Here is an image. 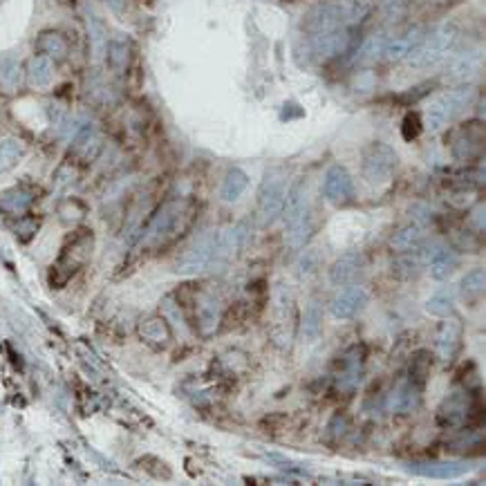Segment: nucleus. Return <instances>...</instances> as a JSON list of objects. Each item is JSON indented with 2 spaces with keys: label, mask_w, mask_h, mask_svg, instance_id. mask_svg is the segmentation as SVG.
I'll return each instance as SVG.
<instances>
[{
  "label": "nucleus",
  "mask_w": 486,
  "mask_h": 486,
  "mask_svg": "<svg viewBox=\"0 0 486 486\" xmlns=\"http://www.w3.org/2000/svg\"><path fill=\"white\" fill-rule=\"evenodd\" d=\"M285 222H287V245L292 249L305 247V242L312 231V220H310V200H307V186L302 181L287 191L285 197Z\"/></svg>",
  "instance_id": "nucleus-1"
},
{
  "label": "nucleus",
  "mask_w": 486,
  "mask_h": 486,
  "mask_svg": "<svg viewBox=\"0 0 486 486\" xmlns=\"http://www.w3.org/2000/svg\"><path fill=\"white\" fill-rule=\"evenodd\" d=\"M473 99H475L473 85H460V88L446 90V93L435 97L426 108V128L430 132L444 130L473 103Z\"/></svg>",
  "instance_id": "nucleus-2"
},
{
  "label": "nucleus",
  "mask_w": 486,
  "mask_h": 486,
  "mask_svg": "<svg viewBox=\"0 0 486 486\" xmlns=\"http://www.w3.org/2000/svg\"><path fill=\"white\" fill-rule=\"evenodd\" d=\"M455 38H458V32H455L453 25H439L435 27L428 36H423L419 41L417 48L410 52L408 63L413 68H430L437 65L439 60H444L448 56V52L453 50Z\"/></svg>",
  "instance_id": "nucleus-3"
},
{
  "label": "nucleus",
  "mask_w": 486,
  "mask_h": 486,
  "mask_svg": "<svg viewBox=\"0 0 486 486\" xmlns=\"http://www.w3.org/2000/svg\"><path fill=\"white\" fill-rule=\"evenodd\" d=\"M184 218H186V204L184 202H166L148 224L144 247L157 249V247H164L166 242H171L177 236V231L181 229L179 224Z\"/></svg>",
  "instance_id": "nucleus-4"
},
{
  "label": "nucleus",
  "mask_w": 486,
  "mask_h": 486,
  "mask_svg": "<svg viewBox=\"0 0 486 486\" xmlns=\"http://www.w3.org/2000/svg\"><path fill=\"white\" fill-rule=\"evenodd\" d=\"M177 298H179V302H189V305H193V323H195L197 334H200V337H204V339L213 337L216 329L222 323L220 300L213 294L202 292V290L191 292L189 298L177 294ZM189 305H184V307H189Z\"/></svg>",
  "instance_id": "nucleus-5"
},
{
  "label": "nucleus",
  "mask_w": 486,
  "mask_h": 486,
  "mask_svg": "<svg viewBox=\"0 0 486 486\" xmlns=\"http://www.w3.org/2000/svg\"><path fill=\"white\" fill-rule=\"evenodd\" d=\"M397 162H399V157L394 153L392 146L374 142L363 150L361 173L370 184H384V181L390 179L394 169H397Z\"/></svg>",
  "instance_id": "nucleus-6"
},
{
  "label": "nucleus",
  "mask_w": 486,
  "mask_h": 486,
  "mask_svg": "<svg viewBox=\"0 0 486 486\" xmlns=\"http://www.w3.org/2000/svg\"><path fill=\"white\" fill-rule=\"evenodd\" d=\"M287 197V179L282 171H269L263 186H260V197H258V213H260L263 224H273L282 213Z\"/></svg>",
  "instance_id": "nucleus-7"
},
{
  "label": "nucleus",
  "mask_w": 486,
  "mask_h": 486,
  "mask_svg": "<svg viewBox=\"0 0 486 486\" xmlns=\"http://www.w3.org/2000/svg\"><path fill=\"white\" fill-rule=\"evenodd\" d=\"M90 249H93V236H88V231H83V236L79 238H74L72 245L60 253L58 263L52 267V285L56 287L65 285L72 278V273L85 265V260L90 258Z\"/></svg>",
  "instance_id": "nucleus-8"
},
{
  "label": "nucleus",
  "mask_w": 486,
  "mask_h": 486,
  "mask_svg": "<svg viewBox=\"0 0 486 486\" xmlns=\"http://www.w3.org/2000/svg\"><path fill=\"white\" fill-rule=\"evenodd\" d=\"M363 374H366V350L361 345L347 347L339 361L337 379H334L337 390L343 394H352L363 381Z\"/></svg>",
  "instance_id": "nucleus-9"
},
{
  "label": "nucleus",
  "mask_w": 486,
  "mask_h": 486,
  "mask_svg": "<svg viewBox=\"0 0 486 486\" xmlns=\"http://www.w3.org/2000/svg\"><path fill=\"white\" fill-rule=\"evenodd\" d=\"M477 413V406L473 394L468 392H453L442 401L437 410V421L442 423L444 428H458L462 423L468 421V417Z\"/></svg>",
  "instance_id": "nucleus-10"
},
{
  "label": "nucleus",
  "mask_w": 486,
  "mask_h": 486,
  "mask_svg": "<svg viewBox=\"0 0 486 486\" xmlns=\"http://www.w3.org/2000/svg\"><path fill=\"white\" fill-rule=\"evenodd\" d=\"M345 19H350V11H347L345 7H341V5H318L305 16L302 27H305L307 36H314V34L332 32V29H341L345 25Z\"/></svg>",
  "instance_id": "nucleus-11"
},
{
  "label": "nucleus",
  "mask_w": 486,
  "mask_h": 486,
  "mask_svg": "<svg viewBox=\"0 0 486 486\" xmlns=\"http://www.w3.org/2000/svg\"><path fill=\"white\" fill-rule=\"evenodd\" d=\"M213 253H216V233L204 236L177 260V273L181 276H191V273H200L213 265Z\"/></svg>",
  "instance_id": "nucleus-12"
},
{
  "label": "nucleus",
  "mask_w": 486,
  "mask_h": 486,
  "mask_svg": "<svg viewBox=\"0 0 486 486\" xmlns=\"http://www.w3.org/2000/svg\"><path fill=\"white\" fill-rule=\"evenodd\" d=\"M368 305V292L366 287H359V285H345V290L339 292L332 300V314L334 318H352L356 316L363 307Z\"/></svg>",
  "instance_id": "nucleus-13"
},
{
  "label": "nucleus",
  "mask_w": 486,
  "mask_h": 486,
  "mask_svg": "<svg viewBox=\"0 0 486 486\" xmlns=\"http://www.w3.org/2000/svg\"><path fill=\"white\" fill-rule=\"evenodd\" d=\"M484 144V130L480 124H468L460 128L453 137V155L460 162H470L482 153Z\"/></svg>",
  "instance_id": "nucleus-14"
},
{
  "label": "nucleus",
  "mask_w": 486,
  "mask_h": 486,
  "mask_svg": "<svg viewBox=\"0 0 486 486\" xmlns=\"http://www.w3.org/2000/svg\"><path fill=\"white\" fill-rule=\"evenodd\" d=\"M410 473L430 477V480H455L466 475L470 468L468 462L464 460H446V462H423V464H410Z\"/></svg>",
  "instance_id": "nucleus-15"
},
{
  "label": "nucleus",
  "mask_w": 486,
  "mask_h": 486,
  "mask_svg": "<svg viewBox=\"0 0 486 486\" xmlns=\"http://www.w3.org/2000/svg\"><path fill=\"white\" fill-rule=\"evenodd\" d=\"M347 41H350V36H347L345 27L341 29H332V32H323V34H314V36H307V50L312 56L316 58H329L334 54H341L345 50Z\"/></svg>",
  "instance_id": "nucleus-16"
},
{
  "label": "nucleus",
  "mask_w": 486,
  "mask_h": 486,
  "mask_svg": "<svg viewBox=\"0 0 486 486\" xmlns=\"http://www.w3.org/2000/svg\"><path fill=\"white\" fill-rule=\"evenodd\" d=\"M323 195L332 204H345L352 197V177L343 166H332L325 173L323 181Z\"/></svg>",
  "instance_id": "nucleus-17"
},
{
  "label": "nucleus",
  "mask_w": 486,
  "mask_h": 486,
  "mask_svg": "<svg viewBox=\"0 0 486 486\" xmlns=\"http://www.w3.org/2000/svg\"><path fill=\"white\" fill-rule=\"evenodd\" d=\"M462 343V323L460 318H450L446 316V321L442 323L437 332V354L444 363H450L460 350Z\"/></svg>",
  "instance_id": "nucleus-18"
},
{
  "label": "nucleus",
  "mask_w": 486,
  "mask_h": 486,
  "mask_svg": "<svg viewBox=\"0 0 486 486\" xmlns=\"http://www.w3.org/2000/svg\"><path fill=\"white\" fill-rule=\"evenodd\" d=\"M363 267H366V260H363L361 253H345L332 265L329 278L334 285H339V287L354 285L363 273Z\"/></svg>",
  "instance_id": "nucleus-19"
},
{
  "label": "nucleus",
  "mask_w": 486,
  "mask_h": 486,
  "mask_svg": "<svg viewBox=\"0 0 486 486\" xmlns=\"http://www.w3.org/2000/svg\"><path fill=\"white\" fill-rule=\"evenodd\" d=\"M484 63V52L482 48H473V50H466L462 54H458L450 60V72L448 77L453 81H468L480 74Z\"/></svg>",
  "instance_id": "nucleus-20"
},
{
  "label": "nucleus",
  "mask_w": 486,
  "mask_h": 486,
  "mask_svg": "<svg viewBox=\"0 0 486 486\" xmlns=\"http://www.w3.org/2000/svg\"><path fill=\"white\" fill-rule=\"evenodd\" d=\"M421 388L423 386L415 384L413 379H406V381H401L397 388H394L392 399H390V408L394 410V413H401V415L413 413V410H417L421 403Z\"/></svg>",
  "instance_id": "nucleus-21"
},
{
  "label": "nucleus",
  "mask_w": 486,
  "mask_h": 486,
  "mask_svg": "<svg viewBox=\"0 0 486 486\" xmlns=\"http://www.w3.org/2000/svg\"><path fill=\"white\" fill-rule=\"evenodd\" d=\"M139 337H142V341L146 345L162 350V347H166L171 343L173 332H171L169 323H166L162 316H148L139 323Z\"/></svg>",
  "instance_id": "nucleus-22"
},
{
  "label": "nucleus",
  "mask_w": 486,
  "mask_h": 486,
  "mask_svg": "<svg viewBox=\"0 0 486 486\" xmlns=\"http://www.w3.org/2000/svg\"><path fill=\"white\" fill-rule=\"evenodd\" d=\"M423 231H426V226L419 224V222H415V220H410L406 226H401V229L392 236L390 245H392V249H394V251H399V253L410 251V249H415V247H419V245H421V240H423Z\"/></svg>",
  "instance_id": "nucleus-23"
},
{
  "label": "nucleus",
  "mask_w": 486,
  "mask_h": 486,
  "mask_svg": "<svg viewBox=\"0 0 486 486\" xmlns=\"http://www.w3.org/2000/svg\"><path fill=\"white\" fill-rule=\"evenodd\" d=\"M421 38H423V36H421L419 29H415V32H410V34H406V36L392 38V41L386 43L384 56H386L388 60H403V58L410 56V52H413V50L417 48Z\"/></svg>",
  "instance_id": "nucleus-24"
},
{
  "label": "nucleus",
  "mask_w": 486,
  "mask_h": 486,
  "mask_svg": "<svg viewBox=\"0 0 486 486\" xmlns=\"http://www.w3.org/2000/svg\"><path fill=\"white\" fill-rule=\"evenodd\" d=\"M458 265H460L458 253L450 251V249H446V247H442V249L437 251V255L433 258V260L428 263V267H430V276H433L435 280H446V278H450L453 273H455Z\"/></svg>",
  "instance_id": "nucleus-25"
},
{
  "label": "nucleus",
  "mask_w": 486,
  "mask_h": 486,
  "mask_svg": "<svg viewBox=\"0 0 486 486\" xmlns=\"http://www.w3.org/2000/svg\"><path fill=\"white\" fill-rule=\"evenodd\" d=\"M247 186H249V175L242 169H231L222 181L220 195L224 202H236V200H240V195L245 193Z\"/></svg>",
  "instance_id": "nucleus-26"
},
{
  "label": "nucleus",
  "mask_w": 486,
  "mask_h": 486,
  "mask_svg": "<svg viewBox=\"0 0 486 486\" xmlns=\"http://www.w3.org/2000/svg\"><path fill=\"white\" fill-rule=\"evenodd\" d=\"M52 72H54V65H52V58L50 56H34L32 60H29V68H27V77H29V83H32L34 88H45L50 85L52 81Z\"/></svg>",
  "instance_id": "nucleus-27"
},
{
  "label": "nucleus",
  "mask_w": 486,
  "mask_h": 486,
  "mask_svg": "<svg viewBox=\"0 0 486 486\" xmlns=\"http://www.w3.org/2000/svg\"><path fill=\"white\" fill-rule=\"evenodd\" d=\"M29 204H32V195L25 193L23 189H11L0 197V208L11 216H23Z\"/></svg>",
  "instance_id": "nucleus-28"
},
{
  "label": "nucleus",
  "mask_w": 486,
  "mask_h": 486,
  "mask_svg": "<svg viewBox=\"0 0 486 486\" xmlns=\"http://www.w3.org/2000/svg\"><path fill=\"white\" fill-rule=\"evenodd\" d=\"M25 153V146L19 139H3L0 142V175L9 173Z\"/></svg>",
  "instance_id": "nucleus-29"
},
{
  "label": "nucleus",
  "mask_w": 486,
  "mask_h": 486,
  "mask_svg": "<svg viewBox=\"0 0 486 486\" xmlns=\"http://www.w3.org/2000/svg\"><path fill=\"white\" fill-rule=\"evenodd\" d=\"M484 285H486V278H484V269H473L468 271L466 276L462 278L460 282V290H462V296L470 302H475L482 298L484 294Z\"/></svg>",
  "instance_id": "nucleus-30"
},
{
  "label": "nucleus",
  "mask_w": 486,
  "mask_h": 486,
  "mask_svg": "<svg viewBox=\"0 0 486 486\" xmlns=\"http://www.w3.org/2000/svg\"><path fill=\"white\" fill-rule=\"evenodd\" d=\"M323 332V312L318 302H310V307L305 310V321H302V334H305V341L314 343Z\"/></svg>",
  "instance_id": "nucleus-31"
},
{
  "label": "nucleus",
  "mask_w": 486,
  "mask_h": 486,
  "mask_svg": "<svg viewBox=\"0 0 486 486\" xmlns=\"http://www.w3.org/2000/svg\"><path fill=\"white\" fill-rule=\"evenodd\" d=\"M38 52L43 56H50V58H63L68 54V43L65 38L56 34V32H48V34H43L38 38Z\"/></svg>",
  "instance_id": "nucleus-32"
},
{
  "label": "nucleus",
  "mask_w": 486,
  "mask_h": 486,
  "mask_svg": "<svg viewBox=\"0 0 486 486\" xmlns=\"http://www.w3.org/2000/svg\"><path fill=\"white\" fill-rule=\"evenodd\" d=\"M386 43H388V38H386L384 34H374V36H370L366 43L361 45V50L356 52V60H359V63H374L376 58H381V56H384Z\"/></svg>",
  "instance_id": "nucleus-33"
},
{
  "label": "nucleus",
  "mask_w": 486,
  "mask_h": 486,
  "mask_svg": "<svg viewBox=\"0 0 486 486\" xmlns=\"http://www.w3.org/2000/svg\"><path fill=\"white\" fill-rule=\"evenodd\" d=\"M426 310H428V314L439 316V318L450 316L453 310H455V294H453V290H442V292H437L435 296H430L428 302H426Z\"/></svg>",
  "instance_id": "nucleus-34"
},
{
  "label": "nucleus",
  "mask_w": 486,
  "mask_h": 486,
  "mask_svg": "<svg viewBox=\"0 0 486 486\" xmlns=\"http://www.w3.org/2000/svg\"><path fill=\"white\" fill-rule=\"evenodd\" d=\"M108 63H110V68L117 72V74H121L126 70V65H128V43L124 41V38H112L110 43H108Z\"/></svg>",
  "instance_id": "nucleus-35"
},
{
  "label": "nucleus",
  "mask_w": 486,
  "mask_h": 486,
  "mask_svg": "<svg viewBox=\"0 0 486 486\" xmlns=\"http://www.w3.org/2000/svg\"><path fill=\"white\" fill-rule=\"evenodd\" d=\"M430 366H433V356H430V352L419 350V352L413 356V363H410V374H408V379H413L415 384L423 386V381H426V376H428V372H430Z\"/></svg>",
  "instance_id": "nucleus-36"
},
{
  "label": "nucleus",
  "mask_w": 486,
  "mask_h": 486,
  "mask_svg": "<svg viewBox=\"0 0 486 486\" xmlns=\"http://www.w3.org/2000/svg\"><path fill=\"white\" fill-rule=\"evenodd\" d=\"M0 83L7 90H16L21 83V65L16 60H3L0 63Z\"/></svg>",
  "instance_id": "nucleus-37"
},
{
  "label": "nucleus",
  "mask_w": 486,
  "mask_h": 486,
  "mask_svg": "<svg viewBox=\"0 0 486 486\" xmlns=\"http://www.w3.org/2000/svg\"><path fill=\"white\" fill-rule=\"evenodd\" d=\"M90 36H93V50L95 56H101L105 50H108V36H105V27L93 16L90 19Z\"/></svg>",
  "instance_id": "nucleus-38"
},
{
  "label": "nucleus",
  "mask_w": 486,
  "mask_h": 486,
  "mask_svg": "<svg viewBox=\"0 0 486 486\" xmlns=\"http://www.w3.org/2000/svg\"><path fill=\"white\" fill-rule=\"evenodd\" d=\"M419 132H421V121H419V117H417L415 112L406 115V119H403V126H401V134H403V139H406V142L415 139V137H417Z\"/></svg>",
  "instance_id": "nucleus-39"
},
{
  "label": "nucleus",
  "mask_w": 486,
  "mask_h": 486,
  "mask_svg": "<svg viewBox=\"0 0 486 486\" xmlns=\"http://www.w3.org/2000/svg\"><path fill=\"white\" fill-rule=\"evenodd\" d=\"M105 3H108V7L115 14H121V11H124V7H126V0H105Z\"/></svg>",
  "instance_id": "nucleus-40"
},
{
  "label": "nucleus",
  "mask_w": 486,
  "mask_h": 486,
  "mask_svg": "<svg viewBox=\"0 0 486 486\" xmlns=\"http://www.w3.org/2000/svg\"><path fill=\"white\" fill-rule=\"evenodd\" d=\"M482 213H484V206H477V211L473 213V220L477 222V229H480V231L484 229V218H482Z\"/></svg>",
  "instance_id": "nucleus-41"
}]
</instances>
